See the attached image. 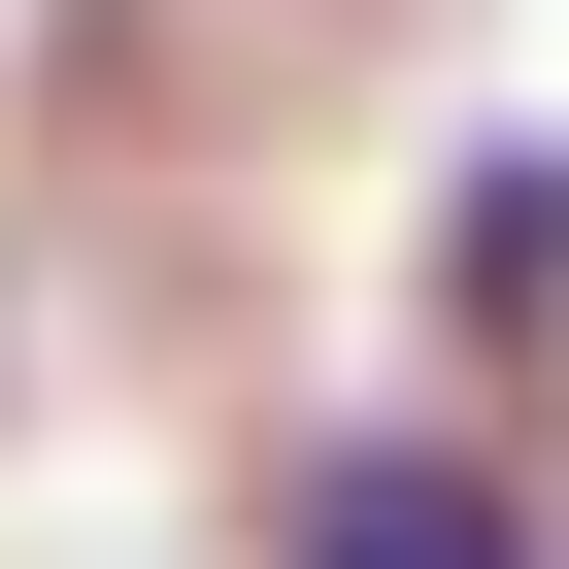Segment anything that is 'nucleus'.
<instances>
[{"label": "nucleus", "instance_id": "f257e3e1", "mask_svg": "<svg viewBox=\"0 0 569 569\" xmlns=\"http://www.w3.org/2000/svg\"><path fill=\"white\" fill-rule=\"evenodd\" d=\"M436 336L469 369H569V134H469L436 168Z\"/></svg>", "mask_w": 569, "mask_h": 569}, {"label": "nucleus", "instance_id": "f03ea898", "mask_svg": "<svg viewBox=\"0 0 569 569\" xmlns=\"http://www.w3.org/2000/svg\"><path fill=\"white\" fill-rule=\"evenodd\" d=\"M268 569H536V536H502L469 436H369V469H302V536H268Z\"/></svg>", "mask_w": 569, "mask_h": 569}]
</instances>
